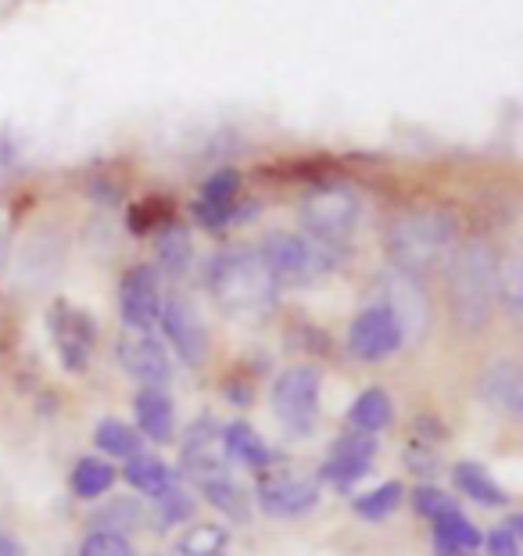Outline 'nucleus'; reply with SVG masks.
Listing matches in <instances>:
<instances>
[{
    "label": "nucleus",
    "instance_id": "nucleus-2",
    "mask_svg": "<svg viewBox=\"0 0 523 556\" xmlns=\"http://www.w3.org/2000/svg\"><path fill=\"white\" fill-rule=\"evenodd\" d=\"M498 305V255L470 241L448 258V309L462 330H481Z\"/></svg>",
    "mask_w": 523,
    "mask_h": 556
},
{
    "label": "nucleus",
    "instance_id": "nucleus-31",
    "mask_svg": "<svg viewBox=\"0 0 523 556\" xmlns=\"http://www.w3.org/2000/svg\"><path fill=\"white\" fill-rule=\"evenodd\" d=\"M79 556H133V546L126 542V535H112V531H90L82 542Z\"/></svg>",
    "mask_w": 523,
    "mask_h": 556
},
{
    "label": "nucleus",
    "instance_id": "nucleus-38",
    "mask_svg": "<svg viewBox=\"0 0 523 556\" xmlns=\"http://www.w3.org/2000/svg\"><path fill=\"white\" fill-rule=\"evenodd\" d=\"M406 459H409V467H412V470H420V475H431V470H437L434 453H431V448H423V445L406 448Z\"/></svg>",
    "mask_w": 523,
    "mask_h": 556
},
{
    "label": "nucleus",
    "instance_id": "nucleus-29",
    "mask_svg": "<svg viewBox=\"0 0 523 556\" xmlns=\"http://www.w3.org/2000/svg\"><path fill=\"white\" fill-rule=\"evenodd\" d=\"M226 546V531L219 525H197L180 542V556H219Z\"/></svg>",
    "mask_w": 523,
    "mask_h": 556
},
{
    "label": "nucleus",
    "instance_id": "nucleus-19",
    "mask_svg": "<svg viewBox=\"0 0 523 556\" xmlns=\"http://www.w3.org/2000/svg\"><path fill=\"white\" fill-rule=\"evenodd\" d=\"M451 481H456V489L467 495V500L481 503V506H502L506 503V492L502 484H498L481 464H459L451 470Z\"/></svg>",
    "mask_w": 523,
    "mask_h": 556
},
{
    "label": "nucleus",
    "instance_id": "nucleus-6",
    "mask_svg": "<svg viewBox=\"0 0 523 556\" xmlns=\"http://www.w3.org/2000/svg\"><path fill=\"white\" fill-rule=\"evenodd\" d=\"M377 305L387 309L391 319L401 330V345H412L426 334V324H431V305H426L423 288L416 283V277L401 274V269H387V274L377 277Z\"/></svg>",
    "mask_w": 523,
    "mask_h": 556
},
{
    "label": "nucleus",
    "instance_id": "nucleus-13",
    "mask_svg": "<svg viewBox=\"0 0 523 556\" xmlns=\"http://www.w3.org/2000/svg\"><path fill=\"white\" fill-rule=\"evenodd\" d=\"M183 470L190 478L208 481L226 475L222 470V431H216V420L201 417L183 438Z\"/></svg>",
    "mask_w": 523,
    "mask_h": 556
},
{
    "label": "nucleus",
    "instance_id": "nucleus-22",
    "mask_svg": "<svg viewBox=\"0 0 523 556\" xmlns=\"http://www.w3.org/2000/svg\"><path fill=\"white\" fill-rule=\"evenodd\" d=\"M144 525V506L137 500H112L93 514V531H112V535H129Z\"/></svg>",
    "mask_w": 523,
    "mask_h": 556
},
{
    "label": "nucleus",
    "instance_id": "nucleus-18",
    "mask_svg": "<svg viewBox=\"0 0 523 556\" xmlns=\"http://www.w3.org/2000/svg\"><path fill=\"white\" fill-rule=\"evenodd\" d=\"M126 478H129V484H133L137 492L151 495V500H162V495H169L176 484H180L173 470L162 464V459H151V456H133V459H129Z\"/></svg>",
    "mask_w": 523,
    "mask_h": 556
},
{
    "label": "nucleus",
    "instance_id": "nucleus-24",
    "mask_svg": "<svg viewBox=\"0 0 523 556\" xmlns=\"http://www.w3.org/2000/svg\"><path fill=\"white\" fill-rule=\"evenodd\" d=\"M201 489H205V500L216 506V510L230 514L233 520H247V517H252V506H247V492L237 481L226 478V475L201 481Z\"/></svg>",
    "mask_w": 523,
    "mask_h": 556
},
{
    "label": "nucleus",
    "instance_id": "nucleus-43",
    "mask_svg": "<svg viewBox=\"0 0 523 556\" xmlns=\"http://www.w3.org/2000/svg\"><path fill=\"white\" fill-rule=\"evenodd\" d=\"M219 556H222V553H219Z\"/></svg>",
    "mask_w": 523,
    "mask_h": 556
},
{
    "label": "nucleus",
    "instance_id": "nucleus-1",
    "mask_svg": "<svg viewBox=\"0 0 523 556\" xmlns=\"http://www.w3.org/2000/svg\"><path fill=\"white\" fill-rule=\"evenodd\" d=\"M205 288L230 316H258L277 302V283L252 248H226L205 266Z\"/></svg>",
    "mask_w": 523,
    "mask_h": 556
},
{
    "label": "nucleus",
    "instance_id": "nucleus-8",
    "mask_svg": "<svg viewBox=\"0 0 523 556\" xmlns=\"http://www.w3.org/2000/svg\"><path fill=\"white\" fill-rule=\"evenodd\" d=\"M162 330L165 338H169V345L176 349V356H180L187 366H201L208 356V330L201 324L197 309L190 305V299L183 294H173V299H162Z\"/></svg>",
    "mask_w": 523,
    "mask_h": 556
},
{
    "label": "nucleus",
    "instance_id": "nucleus-34",
    "mask_svg": "<svg viewBox=\"0 0 523 556\" xmlns=\"http://www.w3.org/2000/svg\"><path fill=\"white\" fill-rule=\"evenodd\" d=\"M373 453H377V438L366 431H348L330 448V456H344V459H373Z\"/></svg>",
    "mask_w": 523,
    "mask_h": 556
},
{
    "label": "nucleus",
    "instance_id": "nucleus-23",
    "mask_svg": "<svg viewBox=\"0 0 523 556\" xmlns=\"http://www.w3.org/2000/svg\"><path fill=\"white\" fill-rule=\"evenodd\" d=\"M434 542L442 549H477L481 546V531L470 525L459 510H448L442 517H434Z\"/></svg>",
    "mask_w": 523,
    "mask_h": 556
},
{
    "label": "nucleus",
    "instance_id": "nucleus-3",
    "mask_svg": "<svg viewBox=\"0 0 523 556\" xmlns=\"http://www.w3.org/2000/svg\"><path fill=\"white\" fill-rule=\"evenodd\" d=\"M456 219L445 212H406L387 230V255L401 274L423 277L448 263L456 252Z\"/></svg>",
    "mask_w": 523,
    "mask_h": 556
},
{
    "label": "nucleus",
    "instance_id": "nucleus-32",
    "mask_svg": "<svg viewBox=\"0 0 523 556\" xmlns=\"http://www.w3.org/2000/svg\"><path fill=\"white\" fill-rule=\"evenodd\" d=\"M412 510L420 517H426V520H434V517H442L448 510H456V503H451L448 495L437 489V484H423V489L412 492Z\"/></svg>",
    "mask_w": 523,
    "mask_h": 556
},
{
    "label": "nucleus",
    "instance_id": "nucleus-35",
    "mask_svg": "<svg viewBox=\"0 0 523 556\" xmlns=\"http://www.w3.org/2000/svg\"><path fill=\"white\" fill-rule=\"evenodd\" d=\"M158 503V517H162V525H176V520H187L190 514H194V500L176 484V489L169 495H162V500H154Z\"/></svg>",
    "mask_w": 523,
    "mask_h": 556
},
{
    "label": "nucleus",
    "instance_id": "nucleus-16",
    "mask_svg": "<svg viewBox=\"0 0 523 556\" xmlns=\"http://www.w3.org/2000/svg\"><path fill=\"white\" fill-rule=\"evenodd\" d=\"M137 424L151 442H158V445L173 442V431H176L173 402L162 388H144V392L137 395Z\"/></svg>",
    "mask_w": 523,
    "mask_h": 556
},
{
    "label": "nucleus",
    "instance_id": "nucleus-27",
    "mask_svg": "<svg viewBox=\"0 0 523 556\" xmlns=\"http://www.w3.org/2000/svg\"><path fill=\"white\" fill-rule=\"evenodd\" d=\"M498 302L506 305V313L520 319V305H523V266L520 255H509L506 263L498 258Z\"/></svg>",
    "mask_w": 523,
    "mask_h": 556
},
{
    "label": "nucleus",
    "instance_id": "nucleus-14",
    "mask_svg": "<svg viewBox=\"0 0 523 556\" xmlns=\"http://www.w3.org/2000/svg\"><path fill=\"white\" fill-rule=\"evenodd\" d=\"M51 327H54V341H58V352H62V363L68 370H82L90 359V349H93V324L87 313L79 309H68V305H58L54 316H51Z\"/></svg>",
    "mask_w": 523,
    "mask_h": 556
},
{
    "label": "nucleus",
    "instance_id": "nucleus-10",
    "mask_svg": "<svg viewBox=\"0 0 523 556\" xmlns=\"http://www.w3.org/2000/svg\"><path fill=\"white\" fill-rule=\"evenodd\" d=\"M319 489L312 478L294 470H269L258 478V503L272 517H302L316 506Z\"/></svg>",
    "mask_w": 523,
    "mask_h": 556
},
{
    "label": "nucleus",
    "instance_id": "nucleus-40",
    "mask_svg": "<svg viewBox=\"0 0 523 556\" xmlns=\"http://www.w3.org/2000/svg\"><path fill=\"white\" fill-rule=\"evenodd\" d=\"M0 556H26L22 553V546L11 535H4V531H0Z\"/></svg>",
    "mask_w": 523,
    "mask_h": 556
},
{
    "label": "nucleus",
    "instance_id": "nucleus-33",
    "mask_svg": "<svg viewBox=\"0 0 523 556\" xmlns=\"http://www.w3.org/2000/svg\"><path fill=\"white\" fill-rule=\"evenodd\" d=\"M366 470H370V459H344V456H330V464L323 467V481L330 484H341V489H348L352 481H359Z\"/></svg>",
    "mask_w": 523,
    "mask_h": 556
},
{
    "label": "nucleus",
    "instance_id": "nucleus-20",
    "mask_svg": "<svg viewBox=\"0 0 523 556\" xmlns=\"http://www.w3.org/2000/svg\"><path fill=\"white\" fill-rule=\"evenodd\" d=\"M222 453L237 459V464L244 467H266L269 464V445L262 442L255 434V428H247V424H230V428L222 431Z\"/></svg>",
    "mask_w": 523,
    "mask_h": 556
},
{
    "label": "nucleus",
    "instance_id": "nucleus-12",
    "mask_svg": "<svg viewBox=\"0 0 523 556\" xmlns=\"http://www.w3.org/2000/svg\"><path fill=\"white\" fill-rule=\"evenodd\" d=\"M115 356L123 363V370L137 377L144 388H162L169 381V352H165V345L151 330H129L126 338H118Z\"/></svg>",
    "mask_w": 523,
    "mask_h": 556
},
{
    "label": "nucleus",
    "instance_id": "nucleus-28",
    "mask_svg": "<svg viewBox=\"0 0 523 556\" xmlns=\"http://www.w3.org/2000/svg\"><path fill=\"white\" fill-rule=\"evenodd\" d=\"M398 506H401V484L387 481V484H380L377 492L359 495V500H355V514H359L362 520H384V517L395 514Z\"/></svg>",
    "mask_w": 523,
    "mask_h": 556
},
{
    "label": "nucleus",
    "instance_id": "nucleus-21",
    "mask_svg": "<svg viewBox=\"0 0 523 556\" xmlns=\"http://www.w3.org/2000/svg\"><path fill=\"white\" fill-rule=\"evenodd\" d=\"M391 417H395V409H391L387 392H380V388H370V392H362L359 399H355L352 413H348L352 428H355V431H366V434H373V431H380V428H387Z\"/></svg>",
    "mask_w": 523,
    "mask_h": 556
},
{
    "label": "nucleus",
    "instance_id": "nucleus-39",
    "mask_svg": "<svg viewBox=\"0 0 523 556\" xmlns=\"http://www.w3.org/2000/svg\"><path fill=\"white\" fill-rule=\"evenodd\" d=\"M226 395H230L237 406H247V402H252V388L244 381H226Z\"/></svg>",
    "mask_w": 523,
    "mask_h": 556
},
{
    "label": "nucleus",
    "instance_id": "nucleus-42",
    "mask_svg": "<svg viewBox=\"0 0 523 556\" xmlns=\"http://www.w3.org/2000/svg\"><path fill=\"white\" fill-rule=\"evenodd\" d=\"M434 556H473V553L470 549H442V546H437Z\"/></svg>",
    "mask_w": 523,
    "mask_h": 556
},
{
    "label": "nucleus",
    "instance_id": "nucleus-4",
    "mask_svg": "<svg viewBox=\"0 0 523 556\" xmlns=\"http://www.w3.org/2000/svg\"><path fill=\"white\" fill-rule=\"evenodd\" d=\"M327 248L316 244V241H305L298 233H269L266 241L258 248V258L262 266L269 269L272 283H283V288H305V283H312L319 274H323L327 258H323Z\"/></svg>",
    "mask_w": 523,
    "mask_h": 556
},
{
    "label": "nucleus",
    "instance_id": "nucleus-26",
    "mask_svg": "<svg viewBox=\"0 0 523 556\" xmlns=\"http://www.w3.org/2000/svg\"><path fill=\"white\" fill-rule=\"evenodd\" d=\"M98 445L115 459L140 456V434L133 428H126L123 420H101L98 424Z\"/></svg>",
    "mask_w": 523,
    "mask_h": 556
},
{
    "label": "nucleus",
    "instance_id": "nucleus-11",
    "mask_svg": "<svg viewBox=\"0 0 523 556\" xmlns=\"http://www.w3.org/2000/svg\"><path fill=\"white\" fill-rule=\"evenodd\" d=\"M348 349H352L355 359L380 363V359L395 356V352L401 349V330H398L395 319H391V313L380 309V305L373 302L370 309H362L359 316L352 319Z\"/></svg>",
    "mask_w": 523,
    "mask_h": 556
},
{
    "label": "nucleus",
    "instance_id": "nucleus-9",
    "mask_svg": "<svg viewBox=\"0 0 523 556\" xmlns=\"http://www.w3.org/2000/svg\"><path fill=\"white\" fill-rule=\"evenodd\" d=\"M162 313V280L154 266H133L118 283V316L129 330H151Z\"/></svg>",
    "mask_w": 523,
    "mask_h": 556
},
{
    "label": "nucleus",
    "instance_id": "nucleus-15",
    "mask_svg": "<svg viewBox=\"0 0 523 556\" xmlns=\"http://www.w3.org/2000/svg\"><path fill=\"white\" fill-rule=\"evenodd\" d=\"M477 392L487 406L506 413V417H520L523 413V374H520L516 363L502 359V363L487 366V370L481 374Z\"/></svg>",
    "mask_w": 523,
    "mask_h": 556
},
{
    "label": "nucleus",
    "instance_id": "nucleus-7",
    "mask_svg": "<svg viewBox=\"0 0 523 556\" xmlns=\"http://www.w3.org/2000/svg\"><path fill=\"white\" fill-rule=\"evenodd\" d=\"M272 409L291 431L305 434L319 409V374L312 366H291L272 384Z\"/></svg>",
    "mask_w": 523,
    "mask_h": 556
},
{
    "label": "nucleus",
    "instance_id": "nucleus-37",
    "mask_svg": "<svg viewBox=\"0 0 523 556\" xmlns=\"http://www.w3.org/2000/svg\"><path fill=\"white\" fill-rule=\"evenodd\" d=\"M194 216H197L201 227L219 230V227H226V223L233 219V205H212V201H197V205H194Z\"/></svg>",
    "mask_w": 523,
    "mask_h": 556
},
{
    "label": "nucleus",
    "instance_id": "nucleus-5",
    "mask_svg": "<svg viewBox=\"0 0 523 556\" xmlns=\"http://www.w3.org/2000/svg\"><path fill=\"white\" fill-rule=\"evenodd\" d=\"M302 227L316 244H344L359 227V198L348 187H319L302 201Z\"/></svg>",
    "mask_w": 523,
    "mask_h": 556
},
{
    "label": "nucleus",
    "instance_id": "nucleus-25",
    "mask_svg": "<svg viewBox=\"0 0 523 556\" xmlns=\"http://www.w3.org/2000/svg\"><path fill=\"white\" fill-rule=\"evenodd\" d=\"M115 484V470L112 464H104V459H79L76 470H73V489L79 500H98V495H104Z\"/></svg>",
    "mask_w": 523,
    "mask_h": 556
},
{
    "label": "nucleus",
    "instance_id": "nucleus-36",
    "mask_svg": "<svg viewBox=\"0 0 523 556\" xmlns=\"http://www.w3.org/2000/svg\"><path fill=\"white\" fill-rule=\"evenodd\" d=\"M492 556H520L523 539H520V517H509L502 528L492 531Z\"/></svg>",
    "mask_w": 523,
    "mask_h": 556
},
{
    "label": "nucleus",
    "instance_id": "nucleus-17",
    "mask_svg": "<svg viewBox=\"0 0 523 556\" xmlns=\"http://www.w3.org/2000/svg\"><path fill=\"white\" fill-rule=\"evenodd\" d=\"M154 252H158V266L169 277H183L190 263H194V241L180 223H169V227L158 230V241H154Z\"/></svg>",
    "mask_w": 523,
    "mask_h": 556
},
{
    "label": "nucleus",
    "instance_id": "nucleus-30",
    "mask_svg": "<svg viewBox=\"0 0 523 556\" xmlns=\"http://www.w3.org/2000/svg\"><path fill=\"white\" fill-rule=\"evenodd\" d=\"M237 191H241V176H237L233 169H219L216 176H208V180H205L197 201H212V205H233Z\"/></svg>",
    "mask_w": 523,
    "mask_h": 556
},
{
    "label": "nucleus",
    "instance_id": "nucleus-41",
    "mask_svg": "<svg viewBox=\"0 0 523 556\" xmlns=\"http://www.w3.org/2000/svg\"><path fill=\"white\" fill-rule=\"evenodd\" d=\"M4 266H8V238L0 233V274H4Z\"/></svg>",
    "mask_w": 523,
    "mask_h": 556
}]
</instances>
